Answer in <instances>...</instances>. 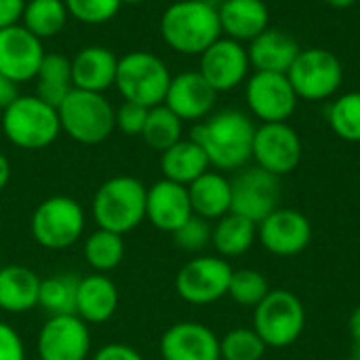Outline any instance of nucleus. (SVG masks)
Wrapping results in <instances>:
<instances>
[{
    "instance_id": "obj_1",
    "label": "nucleus",
    "mask_w": 360,
    "mask_h": 360,
    "mask_svg": "<svg viewBox=\"0 0 360 360\" xmlns=\"http://www.w3.org/2000/svg\"><path fill=\"white\" fill-rule=\"evenodd\" d=\"M253 137V120L245 112L234 108L207 116L205 120L196 122L190 133V139H194L205 150L209 165L221 173L240 171L249 165Z\"/></svg>"
},
{
    "instance_id": "obj_2",
    "label": "nucleus",
    "mask_w": 360,
    "mask_h": 360,
    "mask_svg": "<svg viewBox=\"0 0 360 360\" xmlns=\"http://www.w3.org/2000/svg\"><path fill=\"white\" fill-rule=\"evenodd\" d=\"M160 36L179 55H202L221 38L217 4L211 0H177L160 17Z\"/></svg>"
},
{
    "instance_id": "obj_3",
    "label": "nucleus",
    "mask_w": 360,
    "mask_h": 360,
    "mask_svg": "<svg viewBox=\"0 0 360 360\" xmlns=\"http://www.w3.org/2000/svg\"><path fill=\"white\" fill-rule=\"evenodd\" d=\"M148 188L133 175H114L93 194L91 215L97 228L129 234L146 219Z\"/></svg>"
},
{
    "instance_id": "obj_4",
    "label": "nucleus",
    "mask_w": 360,
    "mask_h": 360,
    "mask_svg": "<svg viewBox=\"0 0 360 360\" xmlns=\"http://www.w3.org/2000/svg\"><path fill=\"white\" fill-rule=\"evenodd\" d=\"M57 114L61 131L82 146H97L116 129V110L103 93L72 89Z\"/></svg>"
},
{
    "instance_id": "obj_5",
    "label": "nucleus",
    "mask_w": 360,
    "mask_h": 360,
    "mask_svg": "<svg viewBox=\"0 0 360 360\" xmlns=\"http://www.w3.org/2000/svg\"><path fill=\"white\" fill-rule=\"evenodd\" d=\"M2 133L21 150L49 148L61 133L57 108L36 95H19L2 110Z\"/></svg>"
},
{
    "instance_id": "obj_6",
    "label": "nucleus",
    "mask_w": 360,
    "mask_h": 360,
    "mask_svg": "<svg viewBox=\"0 0 360 360\" xmlns=\"http://www.w3.org/2000/svg\"><path fill=\"white\" fill-rule=\"evenodd\" d=\"M251 327L266 348H291L306 329V308L293 291L270 289V293L253 308Z\"/></svg>"
},
{
    "instance_id": "obj_7",
    "label": "nucleus",
    "mask_w": 360,
    "mask_h": 360,
    "mask_svg": "<svg viewBox=\"0 0 360 360\" xmlns=\"http://www.w3.org/2000/svg\"><path fill=\"white\" fill-rule=\"evenodd\" d=\"M171 72L167 63L148 51H133L118 59L114 86L124 101L139 103L143 108H154L165 103Z\"/></svg>"
},
{
    "instance_id": "obj_8",
    "label": "nucleus",
    "mask_w": 360,
    "mask_h": 360,
    "mask_svg": "<svg viewBox=\"0 0 360 360\" xmlns=\"http://www.w3.org/2000/svg\"><path fill=\"white\" fill-rule=\"evenodd\" d=\"M86 228L82 205L72 196L44 198L30 217V232L36 245L46 251H63L74 247Z\"/></svg>"
},
{
    "instance_id": "obj_9",
    "label": "nucleus",
    "mask_w": 360,
    "mask_h": 360,
    "mask_svg": "<svg viewBox=\"0 0 360 360\" xmlns=\"http://www.w3.org/2000/svg\"><path fill=\"white\" fill-rule=\"evenodd\" d=\"M287 78L297 99L327 101L333 99L344 84V65L329 49H302L287 72Z\"/></svg>"
},
{
    "instance_id": "obj_10",
    "label": "nucleus",
    "mask_w": 360,
    "mask_h": 360,
    "mask_svg": "<svg viewBox=\"0 0 360 360\" xmlns=\"http://www.w3.org/2000/svg\"><path fill=\"white\" fill-rule=\"evenodd\" d=\"M234 268L219 255H198L184 264L175 276L177 295L192 306H209L228 295Z\"/></svg>"
},
{
    "instance_id": "obj_11",
    "label": "nucleus",
    "mask_w": 360,
    "mask_h": 360,
    "mask_svg": "<svg viewBox=\"0 0 360 360\" xmlns=\"http://www.w3.org/2000/svg\"><path fill=\"white\" fill-rule=\"evenodd\" d=\"M302 156V137L289 122H266L255 127L251 152L255 167L276 177H285L300 167Z\"/></svg>"
},
{
    "instance_id": "obj_12",
    "label": "nucleus",
    "mask_w": 360,
    "mask_h": 360,
    "mask_svg": "<svg viewBox=\"0 0 360 360\" xmlns=\"http://www.w3.org/2000/svg\"><path fill=\"white\" fill-rule=\"evenodd\" d=\"M245 101L249 112L262 122H289L297 110V95L287 74L253 72L245 82Z\"/></svg>"
},
{
    "instance_id": "obj_13",
    "label": "nucleus",
    "mask_w": 360,
    "mask_h": 360,
    "mask_svg": "<svg viewBox=\"0 0 360 360\" xmlns=\"http://www.w3.org/2000/svg\"><path fill=\"white\" fill-rule=\"evenodd\" d=\"M232 181V213L255 224L268 217L281 205V177L259 169L245 167Z\"/></svg>"
},
{
    "instance_id": "obj_14",
    "label": "nucleus",
    "mask_w": 360,
    "mask_h": 360,
    "mask_svg": "<svg viewBox=\"0 0 360 360\" xmlns=\"http://www.w3.org/2000/svg\"><path fill=\"white\" fill-rule=\"evenodd\" d=\"M38 360H89L91 329L76 314L49 316L36 338Z\"/></svg>"
},
{
    "instance_id": "obj_15",
    "label": "nucleus",
    "mask_w": 360,
    "mask_h": 360,
    "mask_svg": "<svg viewBox=\"0 0 360 360\" xmlns=\"http://www.w3.org/2000/svg\"><path fill=\"white\" fill-rule=\"evenodd\" d=\"M257 240L276 257H295L312 243V224L302 211L278 207L257 224Z\"/></svg>"
},
{
    "instance_id": "obj_16",
    "label": "nucleus",
    "mask_w": 360,
    "mask_h": 360,
    "mask_svg": "<svg viewBox=\"0 0 360 360\" xmlns=\"http://www.w3.org/2000/svg\"><path fill=\"white\" fill-rule=\"evenodd\" d=\"M200 76L217 91H234L247 82L251 63L247 55V46L232 38H217L202 55L198 65Z\"/></svg>"
},
{
    "instance_id": "obj_17",
    "label": "nucleus",
    "mask_w": 360,
    "mask_h": 360,
    "mask_svg": "<svg viewBox=\"0 0 360 360\" xmlns=\"http://www.w3.org/2000/svg\"><path fill=\"white\" fill-rule=\"evenodd\" d=\"M44 55L42 40L21 23L0 30V72L15 84L34 80Z\"/></svg>"
},
{
    "instance_id": "obj_18",
    "label": "nucleus",
    "mask_w": 360,
    "mask_h": 360,
    "mask_svg": "<svg viewBox=\"0 0 360 360\" xmlns=\"http://www.w3.org/2000/svg\"><path fill=\"white\" fill-rule=\"evenodd\" d=\"M162 360H219L217 333L196 321L171 325L158 344Z\"/></svg>"
},
{
    "instance_id": "obj_19",
    "label": "nucleus",
    "mask_w": 360,
    "mask_h": 360,
    "mask_svg": "<svg viewBox=\"0 0 360 360\" xmlns=\"http://www.w3.org/2000/svg\"><path fill=\"white\" fill-rule=\"evenodd\" d=\"M217 91L200 76V72H181L171 78L165 105L184 122H200L213 114Z\"/></svg>"
},
{
    "instance_id": "obj_20",
    "label": "nucleus",
    "mask_w": 360,
    "mask_h": 360,
    "mask_svg": "<svg viewBox=\"0 0 360 360\" xmlns=\"http://www.w3.org/2000/svg\"><path fill=\"white\" fill-rule=\"evenodd\" d=\"M192 202L188 186L158 179L148 188L146 196V219L160 232L173 234L192 217Z\"/></svg>"
},
{
    "instance_id": "obj_21",
    "label": "nucleus",
    "mask_w": 360,
    "mask_h": 360,
    "mask_svg": "<svg viewBox=\"0 0 360 360\" xmlns=\"http://www.w3.org/2000/svg\"><path fill=\"white\" fill-rule=\"evenodd\" d=\"M120 304V291L108 274H86L78 278L76 287V308L74 314L86 325L108 323Z\"/></svg>"
},
{
    "instance_id": "obj_22",
    "label": "nucleus",
    "mask_w": 360,
    "mask_h": 360,
    "mask_svg": "<svg viewBox=\"0 0 360 360\" xmlns=\"http://www.w3.org/2000/svg\"><path fill=\"white\" fill-rule=\"evenodd\" d=\"M300 51L302 46L295 40V36L278 27L264 30L247 46L249 63L255 72H276V74H287Z\"/></svg>"
},
{
    "instance_id": "obj_23",
    "label": "nucleus",
    "mask_w": 360,
    "mask_h": 360,
    "mask_svg": "<svg viewBox=\"0 0 360 360\" xmlns=\"http://www.w3.org/2000/svg\"><path fill=\"white\" fill-rule=\"evenodd\" d=\"M217 13L221 34L236 42H251L270 27V11L264 0H221Z\"/></svg>"
},
{
    "instance_id": "obj_24",
    "label": "nucleus",
    "mask_w": 360,
    "mask_h": 360,
    "mask_svg": "<svg viewBox=\"0 0 360 360\" xmlns=\"http://www.w3.org/2000/svg\"><path fill=\"white\" fill-rule=\"evenodd\" d=\"M118 70V57L99 44L80 49L72 59V84L74 89L103 93L114 86Z\"/></svg>"
},
{
    "instance_id": "obj_25",
    "label": "nucleus",
    "mask_w": 360,
    "mask_h": 360,
    "mask_svg": "<svg viewBox=\"0 0 360 360\" xmlns=\"http://www.w3.org/2000/svg\"><path fill=\"white\" fill-rule=\"evenodd\" d=\"M188 194L192 213L207 221H217L232 211V181L221 171L209 169L202 173L188 186Z\"/></svg>"
},
{
    "instance_id": "obj_26",
    "label": "nucleus",
    "mask_w": 360,
    "mask_h": 360,
    "mask_svg": "<svg viewBox=\"0 0 360 360\" xmlns=\"http://www.w3.org/2000/svg\"><path fill=\"white\" fill-rule=\"evenodd\" d=\"M40 276L27 266L0 268V310L6 314H25L38 308Z\"/></svg>"
},
{
    "instance_id": "obj_27",
    "label": "nucleus",
    "mask_w": 360,
    "mask_h": 360,
    "mask_svg": "<svg viewBox=\"0 0 360 360\" xmlns=\"http://www.w3.org/2000/svg\"><path fill=\"white\" fill-rule=\"evenodd\" d=\"M211 169L205 150L194 139H179L169 150L160 152V173L165 179L190 186Z\"/></svg>"
},
{
    "instance_id": "obj_28",
    "label": "nucleus",
    "mask_w": 360,
    "mask_h": 360,
    "mask_svg": "<svg viewBox=\"0 0 360 360\" xmlns=\"http://www.w3.org/2000/svg\"><path fill=\"white\" fill-rule=\"evenodd\" d=\"M255 240H257V224L232 211L219 217L211 230V245L217 251V255L224 259H234L249 253Z\"/></svg>"
},
{
    "instance_id": "obj_29",
    "label": "nucleus",
    "mask_w": 360,
    "mask_h": 360,
    "mask_svg": "<svg viewBox=\"0 0 360 360\" xmlns=\"http://www.w3.org/2000/svg\"><path fill=\"white\" fill-rule=\"evenodd\" d=\"M72 89V59L59 53H46L36 74V97L59 108Z\"/></svg>"
},
{
    "instance_id": "obj_30",
    "label": "nucleus",
    "mask_w": 360,
    "mask_h": 360,
    "mask_svg": "<svg viewBox=\"0 0 360 360\" xmlns=\"http://www.w3.org/2000/svg\"><path fill=\"white\" fill-rule=\"evenodd\" d=\"M82 255L93 272L108 274L124 259V236L97 228L82 243Z\"/></svg>"
},
{
    "instance_id": "obj_31",
    "label": "nucleus",
    "mask_w": 360,
    "mask_h": 360,
    "mask_svg": "<svg viewBox=\"0 0 360 360\" xmlns=\"http://www.w3.org/2000/svg\"><path fill=\"white\" fill-rule=\"evenodd\" d=\"M68 6L63 0H25L21 25L36 38H53L68 23Z\"/></svg>"
},
{
    "instance_id": "obj_32",
    "label": "nucleus",
    "mask_w": 360,
    "mask_h": 360,
    "mask_svg": "<svg viewBox=\"0 0 360 360\" xmlns=\"http://www.w3.org/2000/svg\"><path fill=\"white\" fill-rule=\"evenodd\" d=\"M141 139L152 150L165 152L171 146H175L179 139H184V120L177 114H173L165 103L154 105L148 110Z\"/></svg>"
},
{
    "instance_id": "obj_33",
    "label": "nucleus",
    "mask_w": 360,
    "mask_h": 360,
    "mask_svg": "<svg viewBox=\"0 0 360 360\" xmlns=\"http://www.w3.org/2000/svg\"><path fill=\"white\" fill-rule=\"evenodd\" d=\"M327 122L331 131L350 143L360 141V91H348L333 97L327 108Z\"/></svg>"
},
{
    "instance_id": "obj_34",
    "label": "nucleus",
    "mask_w": 360,
    "mask_h": 360,
    "mask_svg": "<svg viewBox=\"0 0 360 360\" xmlns=\"http://www.w3.org/2000/svg\"><path fill=\"white\" fill-rule=\"evenodd\" d=\"M76 287H78V276L72 274H55L51 278H42L38 308H42L49 316L74 314Z\"/></svg>"
},
{
    "instance_id": "obj_35",
    "label": "nucleus",
    "mask_w": 360,
    "mask_h": 360,
    "mask_svg": "<svg viewBox=\"0 0 360 360\" xmlns=\"http://www.w3.org/2000/svg\"><path fill=\"white\" fill-rule=\"evenodd\" d=\"M268 293H270V283L259 270L238 268L232 272L228 297L234 304H238L243 308H255Z\"/></svg>"
},
{
    "instance_id": "obj_36",
    "label": "nucleus",
    "mask_w": 360,
    "mask_h": 360,
    "mask_svg": "<svg viewBox=\"0 0 360 360\" xmlns=\"http://www.w3.org/2000/svg\"><path fill=\"white\" fill-rule=\"evenodd\" d=\"M266 350L253 327H236L219 338V360H262Z\"/></svg>"
},
{
    "instance_id": "obj_37",
    "label": "nucleus",
    "mask_w": 360,
    "mask_h": 360,
    "mask_svg": "<svg viewBox=\"0 0 360 360\" xmlns=\"http://www.w3.org/2000/svg\"><path fill=\"white\" fill-rule=\"evenodd\" d=\"M70 17L86 25H99L114 19L122 6L120 0H63Z\"/></svg>"
},
{
    "instance_id": "obj_38",
    "label": "nucleus",
    "mask_w": 360,
    "mask_h": 360,
    "mask_svg": "<svg viewBox=\"0 0 360 360\" xmlns=\"http://www.w3.org/2000/svg\"><path fill=\"white\" fill-rule=\"evenodd\" d=\"M211 230H213L211 221H207L198 215H192L179 230L173 232V240L181 251L200 253L202 249H207L211 245Z\"/></svg>"
},
{
    "instance_id": "obj_39",
    "label": "nucleus",
    "mask_w": 360,
    "mask_h": 360,
    "mask_svg": "<svg viewBox=\"0 0 360 360\" xmlns=\"http://www.w3.org/2000/svg\"><path fill=\"white\" fill-rule=\"evenodd\" d=\"M148 110L150 108H143L139 103L124 101L116 110V129L120 133L129 135V137H133V135L141 137V131H143V124H146V118H148Z\"/></svg>"
},
{
    "instance_id": "obj_40",
    "label": "nucleus",
    "mask_w": 360,
    "mask_h": 360,
    "mask_svg": "<svg viewBox=\"0 0 360 360\" xmlns=\"http://www.w3.org/2000/svg\"><path fill=\"white\" fill-rule=\"evenodd\" d=\"M0 360H25L23 338L4 321H0Z\"/></svg>"
},
{
    "instance_id": "obj_41",
    "label": "nucleus",
    "mask_w": 360,
    "mask_h": 360,
    "mask_svg": "<svg viewBox=\"0 0 360 360\" xmlns=\"http://www.w3.org/2000/svg\"><path fill=\"white\" fill-rule=\"evenodd\" d=\"M91 360H146L133 346L122 342H110L101 346Z\"/></svg>"
},
{
    "instance_id": "obj_42",
    "label": "nucleus",
    "mask_w": 360,
    "mask_h": 360,
    "mask_svg": "<svg viewBox=\"0 0 360 360\" xmlns=\"http://www.w3.org/2000/svg\"><path fill=\"white\" fill-rule=\"evenodd\" d=\"M25 0H0V30L17 25L21 21Z\"/></svg>"
},
{
    "instance_id": "obj_43",
    "label": "nucleus",
    "mask_w": 360,
    "mask_h": 360,
    "mask_svg": "<svg viewBox=\"0 0 360 360\" xmlns=\"http://www.w3.org/2000/svg\"><path fill=\"white\" fill-rule=\"evenodd\" d=\"M17 97H19L17 84L0 72V110H4L6 105H11Z\"/></svg>"
},
{
    "instance_id": "obj_44",
    "label": "nucleus",
    "mask_w": 360,
    "mask_h": 360,
    "mask_svg": "<svg viewBox=\"0 0 360 360\" xmlns=\"http://www.w3.org/2000/svg\"><path fill=\"white\" fill-rule=\"evenodd\" d=\"M348 331H350V338L354 344H360V306H356L350 314V321H348Z\"/></svg>"
},
{
    "instance_id": "obj_45",
    "label": "nucleus",
    "mask_w": 360,
    "mask_h": 360,
    "mask_svg": "<svg viewBox=\"0 0 360 360\" xmlns=\"http://www.w3.org/2000/svg\"><path fill=\"white\" fill-rule=\"evenodd\" d=\"M8 179H11V162H8V158L0 152V190L6 188Z\"/></svg>"
},
{
    "instance_id": "obj_46",
    "label": "nucleus",
    "mask_w": 360,
    "mask_h": 360,
    "mask_svg": "<svg viewBox=\"0 0 360 360\" xmlns=\"http://www.w3.org/2000/svg\"><path fill=\"white\" fill-rule=\"evenodd\" d=\"M325 4L333 6V8H350L352 4H356L359 0H323Z\"/></svg>"
},
{
    "instance_id": "obj_47",
    "label": "nucleus",
    "mask_w": 360,
    "mask_h": 360,
    "mask_svg": "<svg viewBox=\"0 0 360 360\" xmlns=\"http://www.w3.org/2000/svg\"><path fill=\"white\" fill-rule=\"evenodd\" d=\"M122 4H141V2H146V0H120Z\"/></svg>"
},
{
    "instance_id": "obj_48",
    "label": "nucleus",
    "mask_w": 360,
    "mask_h": 360,
    "mask_svg": "<svg viewBox=\"0 0 360 360\" xmlns=\"http://www.w3.org/2000/svg\"><path fill=\"white\" fill-rule=\"evenodd\" d=\"M342 360H360L359 356H350V359H342Z\"/></svg>"
},
{
    "instance_id": "obj_49",
    "label": "nucleus",
    "mask_w": 360,
    "mask_h": 360,
    "mask_svg": "<svg viewBox=\"0 0 360 360\" xmlns=\"http://www.w3.org/2000/svg\"><path fill=\"white\" fill-rule=\"evenodd\" d=\"M0 268H2V266H0Z\"/></svg>"
}]
</instances>
